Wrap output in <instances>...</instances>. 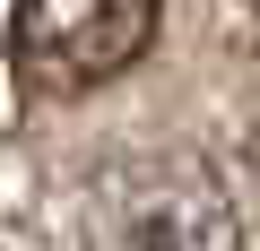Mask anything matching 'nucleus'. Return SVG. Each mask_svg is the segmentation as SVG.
Wrapping results in <instances>:
<instances>
[{"label": "nucleus", "mask_w": 260, "mask_h": 251, "mask_svg": "<svg viewBox=\"0 0 260 251\" xmlns=\"http://www.w3.org/2000/svg\"><path fill=\"white\" fill-rule=\"evenodd\" d=\"M87 251H243V225L200 156H130L87 199Z\"/></svg>", "instance_id": "obj_1"}, {"label": "nucleus", "mask_w": 260, "mask_h": 251, "mask_svg": "<svg viewBox=\"0 0 260 251\" xmlns=\"http://www.w3.org/2000/svg\"><path fill=\"white\" fill-rule=\"evenodd\" d=\"M156 44V0H18L9 61L44 95H87Z\"/></svg>", "instance_id": "obj_2"}, {"label": "nucleus", "mask_w": 260, "mask_h": 251, "mask_svg": "<svg viewBox=\"0 0 260 251\" xmlns=\"http://www.w3.org/2000/svg\"><path fill=\"white\" fill-rule=\"evenodd\" d=\"M251 9H260V0H251Z\"/></svg>", "instance_id": "obj_3"}]
</instances>
